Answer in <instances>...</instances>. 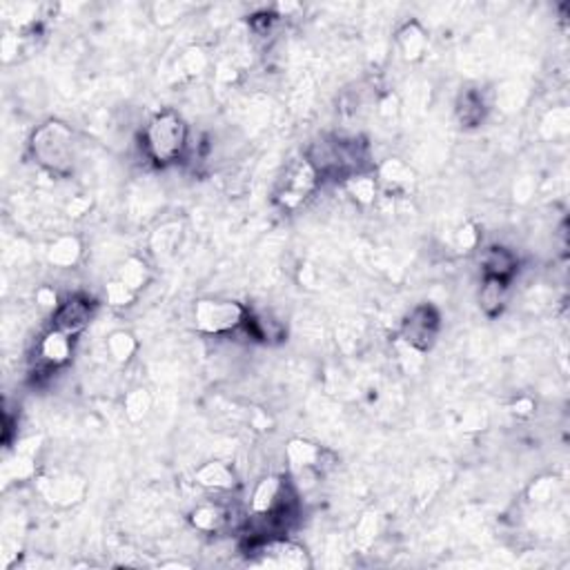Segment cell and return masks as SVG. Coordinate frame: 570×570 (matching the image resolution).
Listing matches in <instances>:
<instances>
[{
	"label": "cell",
	"mask_w": 570,
	"mask_h": 570,
	"mask_svg": "<svg viewBox=\"0 0 570 570\" xmlns=\"http://www.w3.org/2000/svg\"><path fill=\"white\" fill-rule=\"evenodd\" d=\"M29 152L36 163L49 174L67 177L76 163V138L74 132L62 120H45L34 129L29 138Z\"/></svg>",
	"instance_id": "obj_1"
},
{
	"label": "cell",
	"mask_w": 570,
	"mask_h": 570,
	"mask_svg": "<svg viewBox=\"0 0 570 570\" xmlns=\"http://www.w3.org/2000/svg\"><path fill=\"white\" fill-rule=\"evenodd\" d=\"M143 145L147 156L156 165L165 168L186 156L190 147V128L186 119L174 110H163L154 114L143 134Z\"/></svg>",
	"instance_id": "obj_2"
},
{
	"label": "cell",
	"mask_w": 570,
	"mask_h": 570,
	"mask_svg": "<svg viewBox=\"0 0 570 570\" xmlns=\"http://www.w3.org/2000/svg\"><path fill=\"white\" fill-rule=\"evenodd\" d=\"M250 310L235 299H199L194 303L196 330L210 336H226L244 330Z\"/></svg>",
	"instance_id": "obj_3"
},
{
	"label": "cell",
	"mask_w": 570,
	"mask_h": 570,
	"mask_svg": "<svg viewBox=\"0 0 570 570\" xmlns=\"http://www.w3.org/2000/svg\"><path fill=\"white\" fill-rule=\"evenodd\" d=\"M245 553H252L257 558L254 564H259V566L290 570L310 568L308 550L301 544H296V541L285 540V537H266V540L248 537Z\"/></svg>",
	"instance_id": "obj_4"
},
{
	"label": "cell",
	"mask_w": 570,
	"mask_h": 570,
	"mask_svg": "<svg viewBox=\"0 0 570 570\" xmlns=\"http://www.w3.org/2000/svg\"><path fill=\"white\" fill-rule=\"evenodd\" d=\"M439 330H442V314L434 305L419 303L406 314L399 327V339L417 348L419 352H428L437 343Z\"/></svg>",
	"instance_id": "obj_5"
},
{
	"label": "cell",
	"mask_w": 570,
	"mask_h": 570,
	"mask_svg": "<svg viewBox=\"0 0 570 570\" xmlns=\"http://www.w3.org/2000/svg\"><path fill=\"white\" fill-rule=\"evenodd\" d=\"M318 181L321 178L308 161H296L285 169L284 178H281L279 190H277V203L285 210L301 208L317 192Z\"/></svg>",
	"instance_id": "obj_6"
},
{
	"label": "cell",
	"mask_w": 570,
	"mask_h": 570,
	"mask_svg": "<svg viewBox=\"0 0 570 570\" xmlns=\"http://www.w3.org/2000/svg\"><path fill=\"white\" fill-rule=\"evenodd\" d=\"M96 314V301L85 294H71L61 301L52 317V327L70 336H78L92 323Z\"/></svg>",
	"instance_id": "obj_7"
},
{
	"label": "cell",
	"mask_w": 570,
	"mask_h": 570,
	"mask_svg": "<svg viewBox=\"0 0 570 570\" xmlns=\"http://www.w3.org/2000/svg\"><path fill=\"white\" fill-rule=\"evenodd\" d=\"M38 491L49 504L54 506H74L78 504L85 497V479L78 477V475H56V477L49 479H38Z\"/></svg>",
	"instance_id": "obj_8"
},
{
	"label": "cell",
	"mask_w": 570,
	"mask_h": 570,
	"mask_svg": "<svg viewBox=\"0 0 570 570\" xmlns=\"http://www.w3.org/2000/svg\"><path fill=\"white\" fill-rule=\"evenodd\" d=\"M71 354H74V336L65 335L56 327L40 336L38 359L47 372L67 366L71 361Z\"/></svg>",
	"instance_id": "obj_9"
},
{
	"label": "cell",
	"mask_w": 570,
	"mask_h": 570,
	"mask_svg": "<svg viewBox=\"0 0 570 570\" xmlns=\"http://www.w3.org/2000/svg\"><path fill=\"white\" fill-rule=\"evenodd\" d=\"M285 457L294 470L321 475L327 468L326 461L330 457V452L326 448L317 446V443L305 442V439H292L285 446Z\"/></svg>",
	"instance_id": "obj_10"
},
{
	"label": "cell",
	"mask_w": 570,
	"mask_h": 570,
	"mask_svg": "<svg viewBox=\"0 0 570 570\" xmlns=\"http://www.w3.org/2000/svg\"><path fill=\"white\" fill-rule=\"evenodd\" d=\"M194 482L196 486L205 488L210 492H232L239 486V479H236L235 468L226 461H205L203 466L194 470Z\"/></svg>",
	"instance_id": "obj_11"
},
{
	"label": "cell",
	"mask_w": 570,
	"mask_h": 570,
	"mask_svg": "<svg viewBox=\"0 0 570 570\" xmlns=\"http://www.w3.org/2000/svg\"><path fill=\"white\" fill-rule=\"evenodd\" d=\"M482 270L483 277H492V279L510 284L519 270V259L513 250L504 248V245H491L482 254Z\"/></svg>",
	"instance_id": "obj_12"
},
{
	"label": "cell",
	"mask_w": 570,
	"mask_h": 570,
	"mask_svg": "<svg viewBox=\"0 0 570 570\" xmlns=\"http://www.w3.org/2000/svg\"><path fill=\"white\" fill-rule=\"evenodd\" d=\"M397 47L401 58L408 62H419L430 47V38L425 27L419 21L403 22L397 29Z\"/></svg>",
	"instance_id": "obj_13"
},
{
	"label": "cell",
	"mask_w": 570,
	"mask_h": 570,
	"mask_svg": "<svg viewBox=\"0 0 570 570\" xmlns=\"http://www.w3.org/2000/svg\"><path fill=\"white\" fill-rule=\"evenodd\" d=\"M376 181H379V187L397 196L410 190L412 183H415V172L403 161L388 159L376 169Z\"/></svg>",
	"instance_id": "obj_14"
},
{
	"label": "cell",
	"mask_w": 570,
	"mask_h": 570,
	"mask_svg": "<svg viewBox=\"0 0 570 570\" xmlns=\"http://www.w3.org/2000/svg\"><path fill=\"white\" fill-rule=\"evenodd\" d=\"M486 101H483V94L479 89L468 87L459 94L455 105V116L459 120L461 128H477L486 119Z\"/></svg>",
	"instance_id": "obj_15"
},
{
	"label": "cell",
	"mask_w": 570,
	"mask_h": 570,
	"mask_svg": "<svg viewBox=\"0 0 570 570\" xmlns=\"http://www.w3.org/2000/svg\"><path fill=\"white\" fill-rule=\"evenodd\" d=\"M190 524L201 533H221L230 524V508H226L219 501H208V504L196 506L190 513Z\"/></svg>",
	"instance_id": "obj_16"
},
{
	"label": "cell",
	"mask_w": 570,
	"mask_h": 570,
	"mask_svg": "<svg viewBox=\"0 0 570 570\" xmlns=\"http://www.w3.org/2000/svg\"><path fill=\"white\" fill-rule=\"evenodd\" d=\"M80 259H83V244L74 235L58 236L47 248V261L54 268H61V270H70V268L78 266Z\"/></svg>",
	"instance_id": "obj_17"
},
{
	"label": "cell",
	"mask_w": 570,
	"mask_h": 570,
	"mask_svg": "<svg viewBox=\"0 0 570 570\" xmlns=\"http://www.w3.org/2000/svg\"><path fill=\"white\" fill-rule=\"evenodd\" d=\"M508 281L492 279V277H483L482 290H479V308L486 317H500L504 312L506 303H508Z\"/></svg>",
	"instance_id": "obj_18"
},
{
	"label": "cell",
	"mask_w": 570,
	"mask_h": 570,
	"mask_svg": "<svg viewBox=\"0 0 570 570\" xmlns=\"http://www.w3.org/2000/svg\"><path fill=\"white\" fill-rule=\"evenodd\" d=\"M343 187L359 205H372L379 196V181L370 172L350 174L348 178H343Z\"/></svg>",
	"instance_id": "obj_19"
},
{
	"label": "cell",
	"mask_w": 570,
	"mask_h": 570,
	"mask_svg": "<svg viewBox=\"0 0 570 570\" xmlns=\"http://www.w3.org/2000/svg\"><path fill=\"white\" fill-rule=\"evenodd\" d=\"M119 281H123L129 290L141 292L143 287L152 281V268L147 266V261H143L141 257H129L125 259L123 266L119 268Z\"/></svg>",
	"instance_id": "obj_20"
},
{
	"label": "cell",
	"mask_w": 570,
	"mask_h": 570,
	"mask_svg": "<svg viewBox=\"0 0 570 570\" xmlns=\"http://www.w3.org/2000/svg\"><path fill=\"white\" fill-rule=\"evenodd\" d=\"M107 352L116 363H129L138 352V341L132 332L116 330L107 336Z\"/></svg>",
	"instance_id": "obj_21"
},
{
	"label": "cell",
	"mask_w": 570,
	"mask_h": 570,
	"mask_svg": "<svg viewBox=\"0 0 570 570\" xmlns=\"http://www.w3.org/2000/svg\"><path fill=\"white\" fill-rule=\"evenodd\" d=\"M152 410V394L145 388H134L125 394L123 412L132 424L143 421Z\"/></svg>",
	"instance_id": "obj_22"
},
{
	"label": "cell",
	"mask_w": 570,
	"mask_h": 570,
	"mask_svg": "<svg viewBox=\"0 0 570 570\" xmlns=\"http://www.w3.org/2000/svg\"><path fill=\"white\" fill-rule=\"evenodd\" d=\"M178 236H181V227H178V223H165V226H161L159 230L152 235V241H150L152 252L165 257V254H169L174 248H177Z\"/></svg>",
	"instance_id": "obj_23"
},
{
	"label": "cell",
	"mask_w": 570,
	"mask_h": 570,
	"mask_svg": "<svg viewBox=\"0 0 570 570\" xmlns=\"http://www.w3.org/2000/svg\"><path fill=\"white\" fill-rule=\"evenodd\" d=\"M558 495H559V479L550 477V475L549 477H540L537 482L531 483V488H528V500L537 506L549 504V501H553Z\"/></svg>",
	"instance_id": "obj_24"
},
{
	"label": "cell",
	"mask_w": 570,
	"mask_h": 570,
	"mask_svg": "<svg viewBox=\"0 0 570 570\" xmlns=\"http://www.w3.org/2000/svg\"><path fill=\"white\" fill-rule=\"evenodd\" d=\"M376 533H379V519L375 513H366L354 528V541L359 549H370L376 540Z\"/></svg>",
	"instance_id": "obj_25"
},
{
	"label": "cell",
	"mask_w": 570,
	"mask_h": 570,
	"mask_svg": "<svg viewBox=\"0 0 570 570\" xmlns=\"http://www.w3.org/2000/svg\"><path fill=\"white\" fill-rule=\"evenodd\" d=\"M136 294L138 292L129 290V287L119 279L110 281V284L105 285V299L107 303L114 305V308H128V305H132L134 301H136Z\"/></svg>",
	"instance_id": "obj_26"
},
{
	"label": "cell",
	"mask_w": 570,
	"mask_h": 570,
	"mask_svg": "<svg viewBox=\"0 0 570 570\" xmlns=\"http://www.w3.org/2000/svg\"><path fill=\"white\" fill-rule=\"evenodd\" d=\"M205 67H208V56H205L203 49L190 47L183 52L181 70L186 71L187 76H199L201 71H205Z\"/></svg>",
	"instance_id": "obj_27"
},
{
	"label": "cell",
	"mask_w": 570,
	"mask_h": 570,
	"mask_svg": "<svg viewBox=\"0 0 570 570\" xmlns=\"http://www.w3.org/2000/svg\"><path fill=\"white\" fill-rule=\"evenodd\" d=\"M36 305L47 312H56V308L61 305V299H58V292L49 285H40L36 290Z\"/></svg>",
	"instance_id": "obj_28"
},
{
	"label": "cell",
	"mask_w": 570,
	"mask_h": 570,
	"mask_svg": "<svg viewBox=\"0 0 570 570\" xmlns=\"http://www.w3.org/2000/svg\"><path fill=\"white\" fill-rule=\"evenodd\" d=\"M479 244V232L475 226H464L457 232V245L461 250H475Z\"/></svg>",
	"instance_id": "obj_29"
},
{
	"label": "cell",
	"mask_w": 570,
	"mask_h": 570,
	"mask_svg": "<svg viewBox=\"0 0 570 570\" xmlns=\"http://www.w3.org/2000/svg\"><path fill=\"white\" fill-rule=\"evenodd\" d=\"M156 9H159L156 18H159L163 25L165 22L177 21V18H181V13H183V4H178V3H161V4H156Z\"/></svg>",
	"instance_id": "obj_30"
},
{
	"label": "cell",
	"mask_w": 570,
	"mask_h": 570,
	"mask_svg": "<svg viewBox=\"0 0 570 570\" xmlns=\"http://www.w3.org/2000/svg\"><path fill=\"white\" fill-rule=\"evenodd\" d=\"M513 412L517 417H524V419H526V417H531L533 412H535V401H533L531 397H519L517 401L513 403Z\"/></svg>",
	"instance_id": "obj_31"
},
{
	"label": "cell",
	"mask_w": 570,
	"mask_h": 570,
	"mask_svg": "<svg viewBox=\"0 0 570 570\" xmlns=\"http://www.w3.org/2000/svg\"><path fill=\"white\" fill-rule=\"evenodd\" d=\"M89 203L85 199H74L70 203V217H83L85 212H87Z\"/></svg>",
	"instance_id": "obj_32"
}]
</instances>
